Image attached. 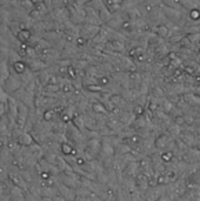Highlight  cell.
<instances>
[{
	"label": "cell",
	"instance_id": "3957f363",
	"mask_svg": "<svg viewBox=\"0 0 200 201\" xmlns=\"http://www.w3.org/2000/svg\"><path fill=\"white\" fill-rule=\"evenodd\" d=\"M40 201H54V200H53V197H41Z\"/></svg>",
	"mask_w": 200,
	"mask_h": 201
},
{
	"label": "cell",
	"instance_id": "6da1fadb",
	"mask_svg": "<svg viewBox=\"0 0 200 201\" xmlns=\"http://www.w3.org/2000/svg\"><path fill=\"white\" fill-rule=\"evenodd\" d=\"M25 193L26 191L22 188H20L17 185H13L10 189V193H8L10 201H25Z\"/></svg>",
	"mask_w": 200,
	"mask_h": 201
},
{
	"label": "cell",
	"instance_id": "7a4b0ae2",
	"mask_svg": "<svg viewBox=\"0 0 200 201\" xmlns=\"http://www.w3.org/2000/svg\"><path fill=\"white\" fill-rule=\"evenodd\" d=\"M17 142L20 143L21 146H31L32 143H35V139L29 131H22L20 134V136L17 138Z\"/></svg>",
	"mask_w": 200,
	"mask_h": 201
}]
</instances>
